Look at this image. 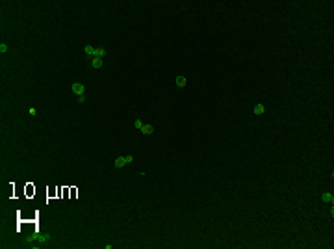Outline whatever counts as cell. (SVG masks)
Here are the masks:
<instances>
[{
  "label": "cell",
  "mask_w": 334,
  "mask_h": 249,
  "mask_svg": "<svg viewBox=\"0 0 334 249\" xmlns=\"http://www.w3.org/2000/svg\"><path fill=\"white\" fill-rule=\"evenodd\" d=\"M252 114H254V115H258V117H260V115H264V114H266V106L262 104V102L254 104V108H252Z\"/></svg>",
  "instance_id": "cell-2"
},
{
  "label": "cell",
  "mask_w": 334,
  "mask_h": 249,
  "mask_svg": "<svg viewBox=\"0 0 334 249\" xmlns=\"http://www.w3.org/2000/svg\"><path fill=\"white\" fill-rule=\"evenodd\" d=\"M134 126H136V130H141V128H143V123H141L139 119H136V121H134Z\"/></svg>",
  "instance_id": "cell-10"
},
{
  "label": "cell",
  "mask_w": 334,
  "mask_h": 249,
  "mask_svg": "<svg viewBox=\"0 0 334 249\" xmlns=\"http://www.w3.org/2000/svg\"><path fill=\"white\" fill-rule=\"evenodd\" d=\"M71 91H73L74 95H78V101H80V102L85 101V86H84V84H78V82L71 84Z\"/></svg>",
  "instance_id": "cell-1"
},
{
  "label": "cell",
  "mask_w": 334,
  "mask_h": 249,
  "mask_svg": "<svg viewBox=\"0 0 334 249\" xmlns=\"http://www.w3.org/2000/svg\"><path fill=\"white\" fill-rule=\"evenodd\" d=\"M102 65H104L102 58H91V67H93V69H100Z\"/></svg>",
  "instance_id": "cell-4"
},
{
  "label": "cell",
  "mask_w": 334,
  "mask_h": 249,
  "mask_svg": "<svg viewBox=\"0 0 334 249\" xmlns=\"http://www.w3.org/2000/svg\"><path fill=\"white\" fill-rule=\"evenodd\" d=\"M128 162H126V156H119V158H115V162H113V166L115 167H123V166H126Z\"/></svg>",
  "instance_id": "cell-5"
},
{
  "label": "cell",
  "mask_w": 334,
  "mask_h": 249,
  "mask_svg": "<svg viewBox=\"0 0 334 249\" xmlns=\"http://www.w3.org/2000/svg\"><path fill=\"white\" fill-rule=\"evenodd\" d=\"M175 84H176V87L184 89V87L187 86V78H186V76H176V78H175Z\"/></svg>",
  "instance_id": "cell-3"
},
{
  "label": "cell",
  "mask_w": 334,
  "mask_h": 249,
  "mask_svg": "<svg viewBox=\"0 0 334 249\" xmlns=\"http://www.w3.org/2000/svg\"><path fill=\"white\" fill-rule=\"evenodd\" d=\"M141 132L145 134V136H149V134H152V132H154V128H152V125H143Z\"/></svg>",
  "instance_id": "cell-9"
},
{
  "label": "cell",
  "mask_w": 334,
  "mask_h": 249,
  "mask_svg": "<svg viewBox=\"0 0 334 249\" xmlns=\"http://www.w3.org/2000/svg\"><path fill=\"white\" fill-rule=\"evenodd\" d=\"M126 162H128V164L134 162V156H132V154H126Z\"/></svg>",
  "instance_id": "cell-13"
},
{
  "label": "cell",
  "mask_w": 334,
  "mask_h": 249,
  "mask_svg": "<svg viewBox=\"0 0 334 249\" xmlns=\"http://www.w3.org/2000/svg\"><path fill=\"white\" fill-rule=\"evenodd\" d=\"M84 52H85V56H87L89 60L95 58V49L91 47V45H85V47H84Z\"/></svg>",
  "instance_id": "cell-6"
},
{
  "label": "cell",
  "mask_w": 334,
  "mask_h": 249,
  "mask_svg": "<svg viewBox=\"0 0 334 249\" xmlns=\"http://www.w3.org/2000/svg\"><path fill=\"white\" fill-rule=\"evenodd\" d=\"M30 115H32V117H35V115H37V110H35V108H34V106H32V108H30Z\"/></svg>",
  "instance_id": "cell-12"
},
{
  "label": "cell",
  "mask_w": 334,
  "mask_h": 249,
  "mask_svg": "<svg viewBox=\"0 0 334 249\" xmlns=\"http://www.w3.org/2000/svg\"><path fill=\"white\" fill-rule=\"evenodd\" d=\"M106 56V49L104 47H97L95 49V58H104Z\"/></svg>",
  "instance_id": "cell-8"
},
{
  "label": "cell",
  "mask_w": 334,
  "mask_h": 249,
  "mask_svg": "<svg viewBox=\"0 0 334 249\" xmlns=\"http://www.w3.org/2000/svg\"><path fill=\"white\" fill-rule=\"evenodd\" d=\"M0 52H2V54L8 52V45H6V43H0Z\"/></svg>",
  "instance_id": "cell-11"
},
{
  "label": "cell",
  "mask_w": 334,
  "mask_h": 249,
  "mask_svg": "<svg viewBox=\"0 0 334 249\" xmlns=\"http://www.w3.org/2000/svg\"><path fill=\"white\" fill-rule=\"evenodd\" d=\"M321 199H323V203H332V201H334V195L329 193V192H323V193H321Z\"/></svg>",
  "instance_id": "cell-7"
}]
</instances>
